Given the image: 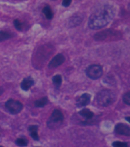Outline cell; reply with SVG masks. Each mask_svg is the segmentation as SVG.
<instances>
[{"mask_svg": "<svg viewBox=\"0 0 130 147\" xmlns=\"http://www.w3.org/2000/svg\"><path fill=\"white\" fill-rule=\"evenodd\" d=\"M115 10L110 4L103 5L98 7L89 17L88 27L92 30H98L106 27L113 20Z\"/></svg>", "mask_w": 130, "mask_h": 147, "instance_id": "obj_1", "label": "cell"}, {"mask_svg": "<svg viewBox=\"0 0 130 147\" xmlns=\"http://www.w3.org/2000/svg\"><path fill=\"white\" fill-rule=\"evenodd\" d=\"M96 99L99 105L107 107L114 103L117 99V95L113 91L104 89L97 93Z\"/></svg>", "mask_w": 130, "mask_h": 147, "instance_id": "obj_2", "label": "cell"}, {"mask_svg": "<svg viewBox=\"0 0 130 147\" xmlns=\"http://www.w3.org/2000/svg\"><path fill=\"white\" fill-rule=\"evenodd\" d=\"M122 34L120 32L113 29H107L100 31L94 35V39L98 41H105V40H115L119 39Z\"/></svg>", "mask_w": 130, "mask_h": 147, "instance_id": "obj_3", "label": "cell"}, {"mask_svg": "<svg viewBox=\"0 0 130 147\" xmlns=\"http://www.w3.org/2000/svg\"><path fill=\"white\" fill-rule=\"evenodd\" d=\"M63 120H64V116L62 111L59 109H55L51 114L47 121V126L51 129H54L60 127L62 124Z\"/></svg>", "mask_w": 130, "mask_h": 147, "instance_id": "obj_4", "label": "cell"}, {"mask_svg": "<svg viewBox=\"0 0 130 147\" xmlns=\"http://www.w3.org/2000/svg\"><path fill=\"white\" fill-rule=\"evenodd\" d=\"M85 73L87 76L90 79H98L103 75V68L101 65L92 64L86 69Z\"/></svg>", "mask_w": 130, "mask_h": 147, "instance_id": "obj_5", "label": "cell"}, {"mask_svg": "<svg viewBox=\"0 0 130 147\" xmlns=\"http://www.w3.org/2000/svg\"><path fill=\"white\" fill-rule=\"evenodd\" d=\"M5 108L8 111L12 114H17L20 113L23 109V105L19 101H16L14 99H9L5 103Z\"/></svg>", "mask_w": 130, "mask_h": 147, "instance_id": "obj_6", "label": "cell"}, {"mask_svg": "<svg viewBox=\"0 0 130 147\" xmlns=\"http://www.w3.org/2000/svg\"><path fill=\"white\" fill-rule=\"evenodd\" d=\"M65 62V57L62 55V53H59L57 55H56L53 57V59H51L50 63H49L48 67L50 69H55L57 68L58 66L62 65Z\"/></svg>", "mask_w": 130, "mask_h": 147, "instance_id": "obj_7", "label": "cell"}, {"mask_svg": "<svg viewBox=\"0 0 130 147\" xmlns=\"http://www.w3.org/2000/svg\"><path fill=\"white\" fill-rule=\"evenodd\" d=\"M115 132L119 135L129 136H130V127L128 125L124 123H118L115 127Z\"/></svg>", "mask_w": 130, "mask_h": 147, "instance_id": "obj_8", "label": "cell"}, {"mask_svg": "<svg viewBox=\"0 0 130 147\" xmlns=\"http://www.w3.org/2000/svg\"><path fill=\"white\" fill-rule=\"evenodd\" d=\"M90 94L88 93H84L82 94L81 96H79L76 100V105L78 107H84V106L88 105V104L90 103Z\"/></svg>", "mask_w": 130, "mask_h": 147, "instance_id": "obj_9", "label": "cell"}, {"mask_svg": "<svg viewBox=\"0 0 130 147\" xmlns=\"http://www.w3.org/2000/svg\"><path fill=\"white\" fill-rule=\"evenodd\" d=\"M34 80L32 77H26L21 82V88L24 91H28L34 86Z\"/></svg>", "mask_w": 130, "mask_h": 147, "instance_id": "obj_10", "label": "cell"}, {"mask_svg": "<svg viewBox=\"0 0 130 147\" xmlns=\"http://www.w3.org/2000/svg\"><path fill=\"white\" fill-rule=\"evenodd\" d=\"M83 21V17L80 15H75L72 16L68 21V26L70 28H74L78 25H79Z\"/></svg>", "mask_w": 130, "mask_h": 147, "instance_id": "obj_11", "label": "cell"}, {"mask_svg": "<svg viewBox=\"0 0 130 147\" xmlns=\"http://www.w3.org/2000/svg\"><path fill=\"white\" fill-rule=\"evenodd\" d=\"M42 12L44 15V16H45V17H46L48 20L53 19V10H52V9H51L50 5H45V6L43 8Z\"/></svg>", "mask_w": 130, "mask_h": 147, "instance_id": "obj_12", "label": "cell"}, {"mask_svg": "<svg viewBox=\"0 0 130 147\" xmlns=\"http://www.w3.org/2000/svg\"><path fill=\"white\" fill-rule=\"evenodd\" d=\"M28 130L30 131L31 137L34 140H39V136H38V125H31L29 127Z\"/></svg>", "mask_w": 130, "mask_h": 147, "instance_id": "obj_13", "label": "cell"}, {"mask_svg": "<svg viewBox=\"0 0 130 147\" xmlns=\"http://www.w3.org/2000/svg\"><path fill=\"white\" fill-rule=\"evenodd\" d=\"M79 114L81 116L84 117L87 120H90L94 116V112H92L90 110L88 109V108H83L79 111Z\"/></svg>", "mask_w": 130, "mask_h": 147, "instance_id": "obj_14", "label": "cell"}, {"mask_svg": "<svg viewBox=\"0 0 130 147\" xmlns=\"http://www.w3.org/2000/svg\"><path fill=\"white\" fill-rule=\"evenodd\" d=\"M48 103V98L46 97H44L42 98L39 99V100H37V101L34 102V105L37 108H42L44 106H45L46 104Z\"/></svg>", "mask_w": 130, "mask_h": 147, "instance_id": "obj_15", "label": "cell"}, {"mask_svg": "<svg viewBox=\"0 0 130 147\" xmlns=\"http://www.w3.org/2000/svg\"><path fill=\"white\" fill-rule=\"evenodd\" d=\"M12 37L11 33L5 31H0V42L4 41Z\"/></svg>", "mask_w": 130, "mask_h": 147, "instance_id": "obj_16", "label": "cell"}, {"mask_svg": "<svg viewBox=\"0 0 130 147\" xmlns=\"http://www.w3.org/2000/svg\"><path fill=\"white\" fill-rule=\"evenodd\" d=\"M15 143L16 145H18V146H27L28 144V140L24 137H20V138H18L16 140Z\"/></svg>", "mask_w": 130, "mask_h": 147, "instance_id": "obj_17", "label": "cell"}, {"mask_svg": "<svg viewBox=\"0 0 130 147\" xmlns=\"http://www.w3.org/2000/svg\"><path fill=\"white\" fill-rule=\"evenodd\" d=\"M62 76L60 75H56L53 78V82L56 86H60V85L62 84Z\"/></svg>", "mask_w": 130, "mask_h": 147, "instance_id": "obj_18", "label": "cell"}, {"mask_svg": "<svg viewBox=\"0 0 130 147\" xmlns=\"http://www.w3.org/2000/svg\"><path fill=\"white\" fill-rule=\"evenodd\" d=\"M113 147H129L128 143L126 142H121V141H115L113 143Z\"/></svg>", "mask_w": 130, "mask_h": 147, "instance_id": "obj_19", "label": "cell"}, {"mask_svg": "<svg viewBox=\"0 0 130 147\" xmlns=\"http://www.w3.org/2000/svg\"><path fill=\"white\" fill-rule=\"evenodd\" d=\"M123 101L127 105H130V92H127L123 94Z\"/></svg>", "mask_w": 130, "mask_h": 147, "instance_id": "obj_20", "label": "cell"}, {"mask_svg": "<svg viewBox=\"0 0 130 147\" xmlns=\"http://www.w3.org/2000/svg\"><path fill=\"white\" fill-rule=\"evenodd\" d=\"M14 26L15 27V28L18 30V31H21L22 28H23V24H22L21 22L19 21L18 19H15L14 20Z\"/></svg>", "mask_w": 130, "mask_h": 147, "instance_id": "obj_21", "label": "cell"}, {"mask_svg": "<svg viewBox=\"0 0 130 147\" xmlns=\"http://www.w3.org/2000/svg\"><path fill=\"white\" fill-rule=\"evenodd\" d=\"M72 2V0H62V6L66 7H66H68L71 5Z\"/></svg>", "mask_w": 130, "mask_h": 147, "instance_id": "obj_22", "label": "cell"}, {"mask_svg": "<svg viewBox=\"0 0 130 147\" xmlns=\"http://www.w3.org/2000/svg\"><path fill=\"white\" fill-rule=\"evenodd\" d=\"M3 92H4V91H3V88L0 87V95L3 93Z\"/></svg>", "mask_w": 130, "mask_h": 147, "instance_id": "obj_23", "label": "cell"}, {"mask_svg": "<svg viewBox=\"0 0 130 147\" xmlns=\"http://www.w3.org/2000/svg\"><path fill=\"white\" fill-rule=\"evenodd\" d=\"M126 119L127 120V121H128V122H130V117H126Z\"/></svg>", "mask_w": 130, "mask_h": 147, "instance_id": "obj_24", "label": "cell"}, {"mask_svg": "<svg viewBox=\"0 0 130 147\" xmlns=\"http://www.w3.org/2000/svg\"><path fill=\"white\" fill-rule=\"evenodd\" d=\"M0 147H3V146H0Z\"/></svg>", "mask_w": 130, "mask_h": 147, "instance_id": "obj_25", "label": "cell"}]
</instances>
